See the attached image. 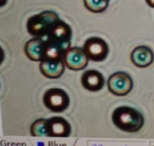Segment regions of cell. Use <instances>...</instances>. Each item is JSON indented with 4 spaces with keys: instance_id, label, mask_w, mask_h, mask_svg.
Wrapping results in <instances>:
<instances>
[{
    "instance_id": "obj_2",
    "label": "cell",
    "mask_w": 154,
    "mask_h": 146,
    "mask_svg": "<svg viewBox=\"0 0 154 146\" xmlns=\"http://www.w3.org/2000/svg\"><path fill=\"white\" fill-rule=\"evenodd\" d=\"M59 15L52 11H44L31 16L26 23L28 33L33 37H46L52 26L60 21Z\"/></svg>"
},
{
    "instance_id": "obj_5",
    "label": "cell",
    "mask_w": 154,
    "mask_h": 146,
    "mask_svg": "<svg viewBox=\"0 0 154 146\" xmlns=\"http://www.w3.org/2000/svg\"><path fill=\"white\" fill-rule=\"evenodd\" d=\"M107 87L113 95L123 97L128 95L132 91L134 82L130 75L123 71H118L109 77Z\"/></svg>"
},
{
    "instance_id": "obj_6",
    "label": "cell",
    "mask_w": 154,
    "mask_h": 146,
    "mask_svg": "<svg viewBox=\"0 0 154 146\" xmlns=\"http://www.w3.org/2000/svg\"><path fill=\"white\" fill-rule=\"evenodd\" d=\"M83 49L89 60L96 62L105 61L109 52V47L106 42L104 39L97 36L88 38L85 42Z\"/></svg>"
},
{
    "instance_id": "obj_7",
    "label": "cell",
    "mask_w": 154,
    "mask_h": 146,
    "mask_svg": "<svg viewBox=\"0 0 154 146\" xmlns=\"http://www.w3.org/2000/svg\"><path fill=\"white\" fill-rule=\"evenodd\" d=\"M63 61L66 67L70 70H84L88 64V56L83 48L69 47L63 54Z\"/></svg>"
},
{
    "instance_id": "obj_4",
    "label": "cell",
    "mask_w": 154,
    "mask_h": 146,
    "mask_svg": "<svg viewBox=\"0 0 154 146\" xmlns=\"http://www.w3.org/2000/svg\"><path fill=\"white\" fill-rule=\"evenodd\" d=\"M42 101L44 106L53 113H62L69 106L70 99L66 91L61 89H50L45 91Z\"/></svg>"
},
{
    "instance_id": "obj_12",
    "label": "cell",
    "mask_w": 154,
    "mask_h": 146,
    "mask_svg": "<svg viewBox=\"0 0 154 146\" xmlns=\"http://www.w3.org/2000/svg\"><path fill=\"white\" fill-rule=\"evenodd\" d=\"M50 137H69L71 134L69 123L61 116H53L48 119Z\"/></svg>"
},
{
    "instance_id": "obj_16",
    "label": "cell",
    "mask_w": 154,
    "mask_h": 146,
    "mask_svg": "<svg viewBox=\"0 0 154 146\" xmlns=\"http://www.w3.org/2000/svg\"><path fill=\"white\" fill-rule=\"evenodd\" d=\"M147 5L151 7H153L154 8V0H145Z\"/></svg>"
},
{
    "instance_id": "obj_8",
    "label": "cell",
    "mask_w": 154,
    "mask_h": 146,
    "mask_svg": "<svg viewBox=\"0 0 154 146\" xmlns=\"http://www.w3.org/2000/svg\"><path fill=\"white\" fill-rule=\"evenodd\" d=\"M65 62L63 59L42 60L40 61V71L47 79H59L65 70Z\"/></svg>"
},
{
    "instance_id": "obj_11",
    "label": "cell",
    "mask_w": 154,
    "mask_h": 146,
    "mask_svg": "<svg viewBox=\"0 0 154 146\" xmlns=\"http://www.w3.org/2000/svg\"><path fill=\"white\" fill-rule=\"evenodd\" d=\"M130 57L133 64L138 68H147L152 64L154 61L153 51L151 48L144 45L135 47Z\"/></svg>"
},
{
    "instance_id": "obj_3",
    "label": "cell",
    "mask_w": 154,
    "mask_h": 146,
    "mask_svg": "<svg viewBox=\"0 0 154 146\" xmlns=\"http://www.w3.org/2000/svg\"><path fill=\"white\" fill-rule=\"evenodd\" d=\"M46 37L47 42L59 46L66 51L70 47L72 30L67 23L60 20L52 26Z\"/></svg>"
},
{
    "instance_id": "obj_13",
    "label": "cell",
    "mask_w": 154,
    "mask_h": 146,
    "mask_svg": "<svg viewBox=\"0 0 154 146\" xmlns=\"http://www.w3.org/2000/svg\"><path fill=\"white\" fill-rule=\"evenodd\" d=\"M31 135L35 137H50L48 119L40 118L34 121L30 128Z\"/></svg>"
},
{
    "instance_id": "obj_1",
    "label": "cell",
    "mask_w": 154,
    "mask_h": 146,
    "mask_svg": "<svg viewBox=\"0 0 154 146\" xmlns=\"http://www.w3.org/2000/svg\"><path fill=\"white\" fill-rule=\"evenodd\" d=\"M112 122L116 127L123 132L136 133L143 128L144 117L139 110L131 107L123 106L114 110Z\"/></svg>"
},
{
    "instance_id": "obj_10",
    "label": "cell",
    "mask_w": 154,
    "mask_h": 146,
    "mask_svg": "<svg viewBox=\"0 0 154 146\" xmlns=\"http://www.w3.org/2000/svg\"><path fill=\"white\" fill-rule=\"evenodd\" d=\"M46 40L42 37H34L29 40L24 45V53L32 61H42L44 56Z\"/></svg>"
},
{
    "instance_id": "obj_14",
    "label": "cell",
    "mask_w": 154,
    "mask_h": 146,
    "mask_svg": "<svg viewBox=\"0 0 154 146\" xmlns=\"http://www.w3.org/2000/svg\"><path fill=\"white\" fill-rule=\"evenodd\" d=\"M64 51L60 49L59 46L52 44L49 42L46 41V45H45V50H44V56L43 60H58V59H62Z\"/></svg>"
},
{
    "instance_id": "obj_15",
    "label": "cell",
    "mask_w": 154,
    "mask_h": 146,
    "mask_svg": "<svg viewBox=\"0 0 154 146\" xmlns=\"http://www.w3.org/2000/svg\"><path fill=\"white\" fill-rule=\"evenodd\" d=\"M85 7L92 13H102L109 5V0H83Z\"/></svg>"
},
{
    "instance_id": "obj_9",
    "label": "cell",
    "mask_w": 154,
    "mask_h": 146,
    "mask_svg": "<svg viewBox=\"0 0 154 146\" xmlns=\"http://www.w3.org/2000/svg\"><path fill=\"white\" fill-rule=\"evenodd\" d=\"M81 84L83 88L91 92L101 90L105 85V79L101 72L96 70H88L81 76Z\"/></svg>"
}]
</instances>
